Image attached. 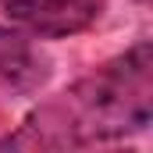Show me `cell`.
Here are the masks:
<instances>
[{"label": "cell", "mask_w": 153, "mask_h": 153, "mask_svg": "<svg viewBox=\"0 0 153 153\" xmlns=\"http://www.w3.org/2000/svg\"><path fill=\"white\" fill-rule=\"evenodd\" d=\"M153 121V46L143 39L39 103L0 150H75L146 132Z\"/></svg>", "instance_id": "obj_1"}, {"label": "cell", "mask_w": 153, "mask_h": 153, "mask_svg": "<svg viewBox=\"0 0 153 153\" xmlns=\"http://www.w3.org/2000/svg\"><path fill=\"white\" fill-rule=\"evenodd\" d=\"M0 7L32 39H68L96 25L103 0H4Z\"/></svg>", "instance_id": "obj_2"}, {"label": "cell", "mask_w": 153, "mask_h": 153, "mask_svg": "<svg viewBox=\"0 0 153 153\" xmlns=\"http://www.w3.org/2000/svg\"><path fill=\"white\" fill-rule=\"evenodd\" d=\"M53 64L18 25H0V89L11 96H36L50 82Z\"/></svg>", "instance_id": "obj_3"}]
</instances>
